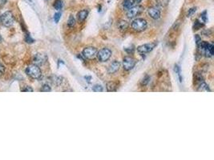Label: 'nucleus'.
<instances>
[{"label":"nucleus","instance_id":"f257e3e1","mask_svg":"<svg viewBox=\"0 0 214 160\" xmlns=\"http://www.w3.org/2000/svg\"><path fill=\"white\" fill-rule=\"evenodd\" d=\"M14 16L13 13L10 10L6 11L0 16V23H2V26H4L6 27H10L14 24Z\"/></svg>","mask_w":214,"mask_h":160},{"label":"nucleus","instance_id":"f03ea898","mask_svg":"<svg viewBox=\"0 0 214 160\" xmlns=\"http://www.w3.org/2000/svg\"><path fill=\"white\" fill-rule=\"evenodd\" d=\"M26 73L28 76L34 79H39L42 76V71L39 66L35 64H31L26 69Z\"/></svg>","mask_w":214,"mask_h":160},{"label":"nucleus","instance_id":"7ed1b4c3","mask_svg":"<svg viewBox=\"0 0 214 160\" xmlns=\"http://www.w3.org/2000/svg\"><path fill=\"white\" fill-rule=\"evenodd\" d=\"M131 26L135 31L141 32L146 30L148 23H147V21L144 19H136L132 21Z\"/></svg>","mask_w":214,"mask_h":160},{"label":"nucleus","instance_id":"20e7f679","mask_svg":"<svg viewBox=\"0 0 214 160\" xmlns=\"http://www.w3.org/2000/svg\"><path fill=\"white\" fill-rule=\"evenodd\" d=\"M112 52L108 48H103L99 52H97L96 57L100 62H106L111 58Z\"/></svg>","mask_w":214,"mask_h":160},{"label":"nucleus","instance_id":"39448f33","mask_svg":"<svg viewBox=\"0 0 214 160\" xmlns=\"http://www.w3.org/2000/svg\"><path fill=\"white\" fill-rule=\"evenodd\" d=\"M143 10H144V7L142 6H140V5L132 6V8L127 10V17L128 19H134V18L140 15L142 13Z\"/></svg>","mask_w":214,"mask_h":160},{"label":"nucleus","instance_id":"423d86ee","mask_svg":"<svg viewBox=\"0 0 214 160\" xmlns=\"http://www.w3.org/2000/svg\"><path fill=\"white\" fill-rule=\"evenodd\" d=\"M136 64V61L132 57L130 56H126L123 59V68L125 70H132Z\"/></svg>","mask_w":214,"mask_h":160},{"label":"nucleus","instance_id":"0eeeda50","mask_svg":"<svg viewBox=\"0 0 214 160\" xmlns=\"http://www.w3.org/2000/svg\"><path fill=\"white\" fill-rule=\"evenodd\" d=\"M97 49L94 47H88L84 49L82 52V55L85 58V59H91L96 56L97 55Z\"/></svg>","mask_w":214,"mask_h":160},{"label":"nucleus","instance_id":"6e6552de","mask_svg":"<svg viewBox=\"0 0 214 160\" xmlns=\"http://www.w3.org/2000/svg\"><path fill=\"white\" fill-rule=\"evenodd\" d=\"M157 45V43H146V44H144V45H141L140 47H137V51L140 54H147L149 53L154 49L156 46Z\"/></svg>","mask_w":214,"mask_h":160},{"label":"nucleus","instance_id":"1a4fd4ad","mask_svg":"<svg viewBox=\"0 0 214 160\" xmlns=\"http://www.w3.org/2000/svg\"><path fill=\"white\" fill-rule=\"evenodd\" d=\"M47 61H48V57H47L45 54L37 53L35 54L33 58L34 64H35V65H37L39 67L45 64Z\"/></svg>","mask_w":214,"mask_h":160},{"label":"nucleus","instance_id":"9d476101","mask_svg":"<svg viewBox=\"0 0 214 160\" xmlns=\"http://www.w3.org/2000/svg\"><path fill=\"white\" fill-rule=\"evenodd\" d=\"M148 14L152 19L157 20V19H160L161 13V10L157 6H151L148 9Z\"/></svg>","mask_w":214,"mask_h":160},{"label":"nucleus","instance_id":"9b49d317","mask_svg":"<svg viewBox=\"0 0 214 160\" xmlns=\"http://www.w3.org/2000/svg\"><path fill=\"white\" fill-rule=\"evenodd\" d=\"M119 67H120V63L115 60L109 65V67L107 68V72H108V74H115V72L119 70Z\"/></svg>","mask_w":214,"mask_h":160},{"label":"nucleus","instance_id":"f8f14e48","mask_svg":"<svg viewBox=\"0 0 214 160\" xmlns=\"http://www.w3.org/2000/svg\"><path fill=\"white\" fill-rule=\"evenodd\" d=\"M88 16V10L84 9L80 11H79L77 14V20L79 21V23H83L85 19H87V17Z\"/></svg>","mask_w":214,"mask_h":160},{"label":"nucleus","instance_id":"ddd939ff","mask_svg":"<svg viewBox=\"0 0 214 160\" xmlns=\"http://www.w3.org/2000/svg\"><path fill=\"white\" fill-rule=\"evenodd\" d=\"M136 0H123L122 2V6L124 10H128L130 8H132V6H136Z\"/></svg>","mask_w":214,"mask_h":160},{"label":"nucleus","instance_id":"4468645a","mask_svg":"<svg viewBox=\"0 0 214 160\" xmlns=\"http://www.w3.org/2000/svg\"><path fill=\"white\" fill-rule=\"evenodd\" d=\"M128 23L125 20H119L117 23V27L120 31H125L128 28Z\"/></svg>","mask_w":214,"mask_h":160},{"label":"nucleus","instance_id":"2eb2a0df","mask_svg":"<svg viewBox=\"0 0 214 160\" xmlns=\"http://www.w3.org/2000/svg\"><path fill=\"white\" fill-rule=\"evenodd\" d=\"M107 90L108 92H114V91H116L118 88V85L116 82H108L107 83Z\"/></svg>","mask_w":214,"mask_h":160},{"label":"nucleus","instance_id":"dca6fc26","mask_svg":"<svg viewBox=\"0 0 214 160\" xmlns=\"http://www.w3.org/2000/svg\"><path fill=\"white\" fill-rule=\"evenodd\" d=\"M204 55H205L206 57H212V55H213V45L212 44H210L208 45V47L206 48V49H204Z\"/></svg>","mask_w":214,"mask_h":160},{"label":"nucleus","instance_id":"f3484780","mask_svg":"<svg viewBox=\"0 0 214 160\" xmlns=\"http://www.w3.org/2000/svg\"><path fill=\"white\" fill-rule=\"evenodd\" d=\"M63 81H64V78L62 77H60V76L55 75L52 78V82L56 86H60V85L62 84Z\"/></svg>","mask_w":214,"mask_h":160},{"label":"nucleus","instance_id":"a211bd4d","mask_svg":"<svg viewBox=\"0 0 214 160\" xmlns=\"http://www.w3.org/2000/svg\"><path fill=\"white\" fill-rule=\"evenodd\" d=\"M199 91H211L208 87V85H207L205 82H201L200 83V86H199V88H198Z\"/></svg>","mask_w":214,"mask_h":160},{"label":"nucleus","instance_id":"6ab92c4d","mask_svg":"<svg viewBox=\"0 0 214 160\" xmlns=\"http://www.w3.org/2000/svg\"><path fill=\"white\" fill-rule=\"evenodd\" d=\"M63 7V2L62 0H56V2L54 3V8L56 10H60Z\"/></svg>","mask_w":214,"mask_h":160},{"label":"nucleus","instance_id":"aec40b11","mask_svg":"<svg viewBox=\"0 0 214 160\" xmlns=\"http://www.w3.org/2000/svg\"><path fill=\"white\" fill-rule=\"evenodd\" d=\"M76 19H75V17L73 16V15H70L69 16V19H68V27H73L76 25Z\"/></svg>","mask_w":214,"mask_h":160},{"label":"nucleus","instance_id":"412c9836","mask_svg":"<svg viewBox=\"0 0 214 160\" xmlns=\"http://www.w3.org/2000/svg\"><path fill=\"white\" fill-rule=\"evenodd\" d=\"M203 25H204V23H201L199 19H197V20L196 21L195 23H194V26H193V28L194 30H199V29L201 28L202 27H203Z\"/></svg>","mask_w":214,"mask_h":160},{"label":"nucleus","instance_id":"4be33fe9","mask_svg":"<svg viewBox=\"0 0 214 160\" xmlns=\"http://www.w3.org/2000/svg\"><path fill=\"white\" fill-rule=\"evenodd\" d=\"M92 90L95 91V92H102L103 90V86H101L100 84H95L92 87Z\"/></svg>","mask_w":214,"mask_h":160},{"label":"nucleus","instance_id":"5701e85b","mask_svg":"<svg viewBox=\"0 0 214 160\" xmlns=\"http://www.w3.org/2000/svg\"><path fill=\"white\" fill-rule=\"evenodd\" d=\"M194 78H195L196 82H199V83H201V82H204V78L202 77V75L200 74H198V73H196L194 74Z\"/></svg>","mask_w":214,"mask_h":160},{"label":"nucleus","instance_id":"b1692460","mask_svg":"<svg viewBox=\"0 0 214 160\" xmlns=\"http://www.w3.org/2000/svg\"><path fill=\"white\" fill-rule=\"evenodd\" d=\"M51 90H52V88L48 84H44L40 89V91L42 92H50Z\"/></svg>","mask_w":214,"mask_h":160},{"label":"nucleus","instance_id":"393cba45","mask_svg":"<svg viewBox=\"0 0 214 160\" xmlns=\"http://www.w3.org/2000/svg\"><path fill=\"white\" fill-rule=\"evenodd\" d=\"M199 20L203 23H206V21H207V12H206V10H204V12L200 14V19H199Z\"/></svg>","mask_w":214,"mask_h":160},{"label":"nucleus","instance_id":"a878e982","mask_svg":"<svg viewBox=\"0 0 214 160\" xmlns=\"http://www.w3.org/2000/svg\"><path fill=\"white\" fill-rule=\"evenodd\" d=\"M174 70L176 71V73H177V74H178V76H179L180 78V81H182V78H181V68H180V67L178 66V65H175V67H174Z\"/></svg>","mask_w":214,"mask_h":160},{"label":"nucleus","instance_id":"bb28decb","mask_svg":"<svg viewBox=\"0 0 214 160\" xmlns=\"http://www.w3.org/2000/svg\"><path fill=\"white\" fill-rule=\"evenodd\" d=\"M21 90H22L23 92H33L34 91L33 88H32L31 86H25L24 88L22 89Z\"/></svg>","mask_w":214,"mask_h":160},{"label":"nucleus","instance_id":"cd10ccee","mask_svg":"<svg viewBox=\"0 0 214 160\" xmlns=\"http://www.w3.org/2000/svg\"><path fill=\"white\" fill-rule=\"evenodd\" d=\"M60 18H61V13L57 12L55 14V15H54V21L56 22V23H59V21L60 20Z\"/></svg>","mask_w":214,"mask_h":160},{"label":"nucleus","instance_id":"c85d7f7f","mask_svg":"<svg viewBox=\"0 0 214 160\" xmlns=\"http://www.w3.org/2000/svg\"><path fill=\"white\" fill-rule=\"evenodd\" d=\"M149 80H150V77H149V76H148V75H146V76H145V77H144V78H143L141 84L144 85V86H146V85L148 84V82H149Z\"/></svg>","mask_w":214,"mask_h":160},{"label":"nucleus","instance_id":"c756f323","mask_svg":"<svg viewBox=\"0 0 214 160\" xmlns=\"http://www.w3.org/2000/svg\"><path fill=\"white\" fill-rule=\"evenodd\" d=\"M196 7H193V8L189 9V12H188V17H190L191 15H193V14H194V13L196 12Z\"/></svg>","mask_w":214,"mask_h":160},{"label":"nucleus","instance_id":"7c9ffc66","mask_svg":"<svg viewBox=\"0 0 214 160\" xmlns=\"http://www.w3.org/2000/svg\"><path fill=\"white\" fill-rule=\"evenodd\" d=\"M5 70H6V69H5V67L2 65L1 63H0V76L2 75V74L5 73Z\"/></svg>","mask_w":214,"mask_h":160},{"label":"nucleus","instance_id":"2f4dec72","mask_svg":"<svg viewBox=\"0 0 214 160\" xmlns=\"http://www.w3.org/2000/svg\"><path fill=\"white\" fill-rule=\"evenodd\" d=\"M26 42L27 43H34V40H33V39H31V36L29 35H26Z\"/></svg>","mask_w":214,"mask_h":160},{"label":"nucleus","instance_id":"473e14b6","mask_svg":"<svg viewBox=\"0 0 214 160\" xmlns=\"http://www.w3.org/2000/svg\"><path fill=\"white\" fill-rule=\"evenodd\" d=\"M195 39H196V45H198V44L201 42V38H200L198 35H195Z\"/></svg>","mask_w":214,"mask_h":160},{"label":"nucleus","instance_id":"72a5a7b5","mask_svg":"<svg viewBox=\"0 0 214 160\" xmlns=\"http://www.w3.org/2000/svg\"><path fill=\"white\" fill-rule=\"evenodd\" d=\"M7 0H0V7H2L6 5Z\"/></svg>","mask_w":214,"mask_h":160},{"label":"nucleus","instance_id":"f704fd0d","mask_svg":"<svg viewBox=\"0 0 214 160\" xmlns=\"http://www.w3.org/2000/svg\"><path fill=\"white\" fill-rule=\"evenodd\" d=\"M84 78L86 79V81H88V82H90L91 80V76H84Z\"/></svg>","mask_w":214,"mask_h":160},{"label":"nucleus","instance_id":"c9c22d12","mask_svg":"<svg viewBox=\"0 0 214 160\" xmlns=\"http://www.w3.org/2000/svg\"><path fill=\"white\" fill-rule=\"evenodd\" d=\"M142 0H136V3H140V2H141Z\"/></svg>","mask_w":214,"mask_h":160},{"label":"nucleus","instance_id":"e433bc0d","mask_svg":"<svg viewBox=\"0 0 214 160\" xmlns=\"http://www.w3.org/2000/svg\"><path fill=\"white\" fill-rule=\"evenodd\" d=\"M2 36H1V35H0V43H2Z\"/></svg>","mask_w":214,"mask_h":160}]
</instances>
